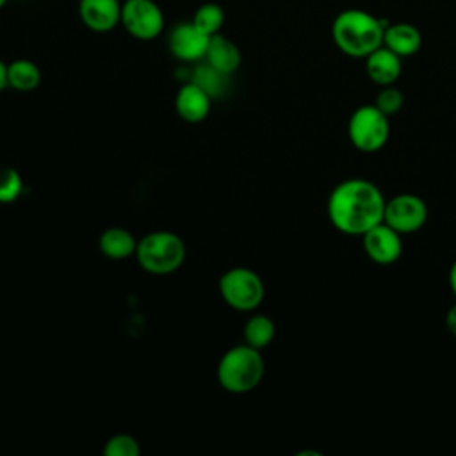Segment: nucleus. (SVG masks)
I'll return each mask as SVG.
<instances>
[{"instance_id":"nucleus-24","label":"nucleus","mask_w":456,"mask_h":456,"mask_svg":"<svg viewBox=\"0 0 456 456\" xmlns=\"http://www.w3.org/2000/svg\"><path fill=\"white\" fill-rule=\"evenodd\" d=\"M445 326H447V330L456 337V303H454V305L449 308V312H447Z\"/></svg>"},{"instance_id":"nucleus-21","label":"nucleus","mask_w":456,"mask_h":456,"mask_svg":"<svg viewBox=\"0 0 456 456\" xmlns=\"http://www.w3.org/2000/svg\"><path fill=\"white\" fill-rule=\"evenodd\" d=\"M23 191V178L14 167H0V203H12Z\"/></svg>"},{"instance_id":"nucleus-7","label":"nucleus","mask_w":456,"mask_h":456,"mask_svg":"<svg viewBox=\"0 0 456 456\" xmlns=\"http://www.w3.org/2000/svg\"><path fill=\"white\" fill-rule=\"evenodd\" d=\"M121 25L142 41L155 39L164 28V12L153 0H125L121 4Z\"/></svg>"},{"instance_id":"nucleus-11","label":"nucleus","mask_w":456,"mask_h":456,"mask_svg":"<svg viewBox=\"0 0 456 456\" xmlns=\"http://www.w3.org/2000/svg\"><path fill=\"white\" fill-rule=\"evenodd\" d=\"M82 23L94 32H109L121 23L119 0H78Z\"/></svg>"},{"instance_id":"nucleus-5","label":"nucleus","mask_w":456,"mask_h":456,"mask_svg":"<svg viewBox=\"0 0 456 456\" xmlns=\"http://www.w3.org/2000/svg\"><path fill=\"white\" fill-rule=\"evenodd\" d=\"M347 135L356 150L363 153L379 151L390 137L388 116L376 105H362L349 118Z\"/></svg>"},{"instance_id":"nucleus-27","label":"nucleus","mask_w":456,"mask_h":456,"mask_svg":"<svg viewBox=\"0 0 456 456\" xmlns=\"http://www.w3.org/2000/svg\"><path fill=\"white\" fill-rule=\"evenodd\" d=\"M5 2H7V0H0V9L5 5Z\"/></svg>"},{"instance_id":"nucleus-17","label":"nucleus","mask_w":456,"mask_h":456,"mask_svg":"<svg viewBox=\"0 0 456 456\" xmlns=\"http://www.w3.org/2000/svg\"><path fill=\"white\" fill-rule=\"evenodd\" d=\"M41 82V69L28 59H16L7 64V86L28 93L34 91Z\"/></svg>"},{"instance_id":"nucleus-20","label":"nucleus","mask_w":456,"mask_h":456,"mask_svg":"<svg viewBox=\"0 0 456 456\" xmlns=\"http://www.w3.org/2000/svg\"><path fill=\"white\" fill-rule=\"evenodd\" d=\"M192 23L205 34L214 36L221 30L224 23V11L219 4H214V2L201 4L192 16Z\"/></svg>"},{"instance_id":"nucleus-10","label":"nucleus","mask_w":456,"mask_h":456,"mask_svg":"<svg viewBox=\"0 0 456 456\" xmlns=\"http://www.w3.org/2000/svg\"><path fill=\"white\" fill-rule=\"evenodd\" d=\"M210 36L200 30L192 21L178 23L169 34V50L171 53L185 62L205 59Z\"/></svg>"},{"instance_id":"nucleus-13","label":"nucleus","mask_w":456,"mask_h":456,"mask_svg":"<svg viewBox=\"0 0 456 456\" xmlns=\"http://www.w3.org/2000/svg\"><path fill=\"white\" fill-rule=\"evenodd\" d=\"M210 94L203 91L198 84L189 82L182 86L175 98V109L176 114L189 123L203 121L210 112Z\"/></svg>"},{"instance_id":"nucleus-9","label":"nucleus","mask_w":456,"mask_h":456,"mask_svg":"<svg viewBox=\"0 0 456 456\" xmlns=\"http://www.w3.org/2000/svg\"><path fill=\"white\" fill-rule=\"evenodd\" d=\"M401 237L403 235L394 228H390L387 223H379L362 235L365 255L379 265H390L401 258V253H403Z\"/></svg>"},{"instance_id":"nucleus-16","label":"nucleus","mask_w":456,"mask_h":456,"mask_svg":"<svg viewBox=\"0 0 456 456\" xmlns=\"http://www.w3.org/2000/svg\"><path fill=\"white\" fill-rule=\"evenodd\" d=\"M98 246H100V251L107 258L125 260L135 253L137 240L134 239V235L128 230L112 226V228H107L105 232H102Z\"/></svg>"},{"instance_id":"nucleus-25","label":"nucleus","mask_w":456,"mask_h":456,"mask_svg":"<svg viewBox=\"0 0 456 456\" xmlns=\"http://www.w3.org/2000/svg\"><path fill=\"white\" fill-rule=\"evenodd\" d=\"M7 87V64L0 59V91Z\"/></svg>"},{"instance_id":"nucleus-19","label":"nucleus","mask_w":456,"mask_h":456,"mask_svg":"<svg viewBox=\"0 0 456 456\" xmlns=\"http://www.w3.org/2000/svg\"><path fill=\"white\" fill-rule=\"evenodd\" d=\"M228 73H223L219 69H216L214 66H210L207 61L198 64L194 69H192V75H191V82L198 84L203 91H207L210 94V98H216V96H221L226 87H228Z\"/></svg>"},{"instance_id":"nucleus-6","label":"nucleus","mask_w":456,"mask_h":456,"mask_svg":"<svg viewBox=\"0 0 456 456\" xmlns=\"http://www.w3.org/2000/svg\"><path fill=\"white\" fill-rule=\"evenodd\" d=\"M219 292L232 308L249 312L264 301L265 287L253 269L232 267L219 278Z\"/></svg>"},{"instance_id":"nucleus-4","label":"nucleus","mask_w":456,"mask_h":456,"mask_svg":"<svg viewBox=\"0 0 456 456\" xmlns=\"http://www.w3.org/2000/svg\"><path fill=\"white\" fill-rule=\"evenodd\" d=\"M135 256L146 273L171 274L185 260V244L176 233L159 230L137 240Z\"/></svg>"},{"instance_id":"nucleus-22","label":"nucleus","mask_w":456,"mask_h":456,"mask_svg":"<svg viewBox=\"0 0 456 456\" xmlns=\"http://www.w3.org/2000/svg\"><path fill=\"white\" fill-rule=\"evenodd\" d=\"M103 454L105 456H139L141 447L137 438L126 433H119L110 436L105 445H103Z\"/></svg>"},{"instance_id":"nucleus-18","label":"nucleus","mask_w":456,"mask_h":456,"mask_svg":"<svg viewBox=\"0 0 456 456\" xmlns=\"http://www.w3.org/2000/svg\"><path fill=\"white\" fill-rule=\"evenodd\" d=\"M274 322L264 315V314H256V315H251L246 324H244V344L255 347V349H264L267 347L273 338H274Z\"/></svg>"},{"instance_id":"nucleus-26","label":"nucleus","mask_w":456,"mask_h":456,"mask_svg":"<svg viewBox=\"0 0 456 456\" xmlns=\"http://www.w3.org/2000/svg\"><path fill=\"white\" fill-rule=\"evenodd\" d=\"M449 287H451L452 294L456 296V262L449 269Z\"/></svg>"},{"instance_id":"nucleus-8","label":"nucleus","mask_w":456,"mask_h":456,"mask_svg":"<svg viewBox=\"0 0 456 456\" xmlns=\"http://www.w3.org/2000/svg\"><path fill=\"white\" fill-rule=\"evenodd\" d=\"M428 221V207L417 194L403 192L385 203L383 223L399 232L401 235L419 232Z\"/></svg>"},{"instance_id":"nucleus-12","label":"nucleus","mask_w":456,"mask_h":456,"mask_svg":"<svg viewBox=\"0 0 456 456\" xmlns=\"http://www.w3.org/2000/svg\"><path fill=\"white\" fill-rule=\"evenodd\" d=\"M403 57L394 53L390 48L381 45L365 57V71L369 78L378 86H392L401 77Z\"/></svg>"},{"instance_id":"nucleus-14","label":"nucleus","mask_w":456,"mask_h":456,"mask_svg":"<svg viewBox=\"0 0 456 456\" xmlns=\"http://www.w3.org/2000/svg\"><path fill=\"white\" fill-rule=\"evenodd\" d=\"M383 45L399 57H410L419 52L422 45V36L420 30L411 23H388L383 34Z\"/></svg>"},{"instance_id":"nucleus-2","label":"nucleus","mask_w":456,"mask_h":456,"mask_svg":"<svg viewBox=\"0 0 456 456\" xmlns=\"http://www.w3.org/2000/svg\"><path fill=\"white\" fill-rule=\"evenodd\" d=\"M388 21L363 9H346L331 23V37L337 48L354 59H365L383 45Z\"/></svg>"},{"instance_id":"nucleus-1","label":"nucleus","mask_w":456,"mask_h":456,"mask_svg":"<svg viewBox=\"0 0 456 456\" xmlns=\"http://www.w3.org/2000/svg\"><path fill=\"white\" fill-rule=\"evenodd\" d=\"M385 203L378 185L363 178H349L337 183L330 192L328 217L340 233L362 237L383 223Z\"/></svg>"},{"instance_id":"nucleus-23","label":"nucleus","mask_w":456,"mask_h":456,"mask_svg":"<svg viewBox=\"0 0 456 456\" xmlns=\"http://www.w3.org/2000/svg\"><path fill=\"white\" fill-rule=\"evenodd\" d=\"M403 103H404V96H403L401 89L394 87V84H392V86H383V89L376 96V103L374 105L383 114H387L390 118V116L397 114L403 109Z\"/></svg>"},{"instance_id":"nucleus-15","label":"nucleus","mask_w":456,"mask_h":456,"mask_svg":"<svg viewBox=\"0 0 456 456\" xmlns=\"http://www.w3.org/2000/svg\"><path fill=\"white\" fill-rule=\"evenodd\" d=\"M205 61L216 69L232 75L240 66V50L233 41L217 32L210 36Z\"/></svg>"},{"instance_id":"nucleus-3","label":"nucleus","mask_w":456,"mask_h":456,"mask_svg":"<svg viewBox=\"0 0 456 456\" xmlns=\"http://www.w3.org/2000/svg\"><path fill=\"white\" fill-rule=\"evenodd\" d=\"M264 358L260 349L248 344L230 347L217 363L219 385L233 394H244L256 388L264 378Z\"/></svg>"}]
</instances>
